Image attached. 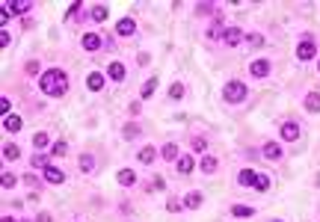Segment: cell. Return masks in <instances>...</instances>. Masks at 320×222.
Listing matches in <instances>:
<instances>
[{
  "label": "cell",
  "mask_w": 320,
  "mask_h": 222,
  "mask_svg": "<svg viewBox=\"0 0 320 222\" xmlns=\"http://www.w3.org/2000/svg\"><path fill=\"white\" fill-rule=\"evenodd\" d=\"M39 86H42V92H45V95H50V98H62V95L68 92V74H65L62 68H47V71L39 77Z\"/></svg>",
  "instance_id": "obj_1"
},
{
  "label": "cell",
  "mask_w": 320,
  "mask_h": 222,
  "mask_svg": "<svg viewBox=\"0 0 320 222\" xmlns=\"http://www.w3.org/2000/svg\"><path fill=\"white\" fill-rule=\"evenodd\" d=\"M246 95H249V89H246V83H243V80H229V83L223 86V98H226V104H243V101H246Z\"/></svg>",
  "instance_id": "obj_2"
},
{
  "label": "cell",
  "mask_w": 320,
  "mask_h": 222,
  "mask_svg": "<svg viewBox=\"0 0 320 222\" xmlns=\"http://www.w3.org/2000/svg\"><path fill=\"white\" fill-rule=\"evenodd\" d=\"M315 50H318V44H315V39H312V36H306V39L300 42V47H297V59H303V62H309V59H315Z\"/></svg>",
  "instance_id": "obj_3"
},
{
  "label": "cell",
  "mask_w": 320,
  "mask_h": 222,
  "mask_svg": "<svg viewBox=\"0 0 320 222\" xmlns=\"http://www.w3.org/2000/svg\"><path fill=\"white\" fill-rule=\"evenodd\" d=\"M270 71H273V62H270V59H255V62L249 65V74H252L255 80H264V77H270Z\"/></svg>",
  "instance_id": "obj_4"
},
{
  "label": "cell",
  "mask_w": 320,
  "mask_h": 222,
  "mask_svg": "<svg viewBox=\"0 0 320 222\" xmlns=\"http://www.w3.org/2000/svg\"><path fill=\"white\" fill-rule=\"evenodd\" d=\"M243 39H246V36H243V30H240V27H229V30L223 33V42H226L229 47H237Z\"/></svg>",
  "instance_id": "obj_5"
},
{
  "label": "cell",
  "mask_w": 320,
  "mask_h": 222,
  "mask_svg": "<svg viewBox=\"0 0 320 222\" xmlns=\"http://www.w3.org/2000/svg\"><path fill=\"white\" fill-rule=\"evenodd\" d=\"M282 139H285V142H297V139H300V125H297L294 119L282 125Z\"/></svg>",
  "instance_id": "obj_6"
},
{
  "label": "cell",
  "mask_w": 320,
  "mask_h": 222,
  "mask_svg": "<svg viewBox=\"0 0 320 222\" xmlns=\"http://www.w3.org/2000/svg\"><path fill=\"white\" fill-rule=\"evenodd\" d=\"M80 44H83V50L95 53V50H101V36H98V33H86V36L80 39Z\"/></svg>",
  "instance_id": "obj_7"
},
{
  "label": "cell",
  "mask_w": 320,
  "mask_h": 222,
  "mask_svg": "<svg viewBox=\"0 0 320 222\" xmlns=\"http://www.w3.org/2000/svg\"><path fill=\"white\" fill-rule=\"evenodd\" d=\"M261 154H264L267 160H282V145H279V142H264Z\"/></svg>",
  "instance_id": "obj_8"
},
{
  "label": "cell",
  "mask_w": 320,
  "mask_h": 222,
  "mask_svg": "<svg viewBox=\"0 0 320 222\" xmlns=\"http://www.w3.org/2000/svg\"><path fill=\"white\" fill-rule=\"evenodd\" d=\"M45 181H47V184H62V181H65V172H62V169H56V166L50 163V166L45 169Z\"/></svg>",
  "instance_id": "obj_9"
},
{
  "label": "cell",
  "mask_w": 320,
  "mask_h": 222,
  "mask_svg": "<svg viewBox=\"0 0 320 222\" xmlns=\"http://www.w3.org/2000/svg\"><path fill=\"white\" fill-rule=\"evenodd\" d=\"M107 74H110V80H116V83H122V80L128 77V71H125V65H122V62H110Z\"/></svg>",
  "instance_id": "obj_10"
},
{
  "label": "cell",
  "mask_w": 320,
  "mask_h": 222,
  "mask_svg": "<svg viewBox=\"0 0 320 222\" xmlns=\"http://www.w3.org/2000/svg\"><path fill=\"white\" fill-rule=\"evenodd\" d=\"M104 83H107V80H104V74H101V71H92V74L86 77V86H89L92 92H101V89H104Z\"/></svg>",
  "instance_id": "obj_11"
},
{
  "label": "cell",
  "mask_w": 320,
  "mask_h": 222,
  "mask_svg": "<svg viewBox=\"0 0 320 222\" xmlns=\"http://www.w3.org/2000/svg\"><path fill=\"white\" fill-rule=\"evenodd\" d=\"M6 9H9L12 15H24V12H30V0H9Z\"/></svg>",
  "instance_id": "obj_12"
},
{
  "label": "cell",
  "mask_w": 320,
  "mask_h": 222,
  "mask_svg": "<svg viewBox=\"0 0 320 222\" xmlns=\"http://www.w3.org/2000/svg\"><path fill=\"white\" fill-rule=\"evenodd\" d=\"M134 30H137L134 18H122V21L116 24V33H119V36H134Z\"/></svg>",
  "instance_id": "obj_13"
},
{
  "label": "cell",
  "mask_w": 320,
  "mask_h": 222,
  "mask_svg": "<svg viewBox=\"0 0 320 222\" xmlns=\"http://www.w3.org/2000/svg\"><path fill=\"white\" fill-rule=\"evenodd\" d=\"M18 157H21V148H18L15 142H6V145H3V160H9V163H15Z\"/></svg>",
  "instance_id": "obj_14"
},
{
  "label": "cell",
  "mask_w": 320,
  "mask_h": 222,
  "mask_svg": "<svg viewBox=\"0 0 320 222\" xmlns=\"http://www.w3.org/2000/svg\"><path fill=\"white\" fill-rule=\"evenodd\" d=\"M160 157H163L166 163L178 160V157H181V154H178V145H175V142H166V145H163V151H160Z\"/></svg>",
  "instance_id": "obj_15"
},
{
  "label": "cell",
  "mask_w": 320,
  "mask_h": 222,
  "mask_svg": "<svg viewBox=\"0 0 320 222\" xmlns=\"http://www.w3.org/2000/svg\"><path fill=\"white\" fill-rule=\"evenodd\" d=\"M237 184L240 187H249V184L255 187V169H240L237 172Z\"/></svg>",
  "instance_id": "obj_16"
},
{
  "label": "cell",
  "mask_w": 320,
  "mask_h": 222,
  "mask_svg": "<svg viewBox=\"0 0 320 222\" xmlns=\"http://www.w3.org/2000/svg\"><path fill=\"white\" fill-rule=\"evenodd\" d=\"M137 157H139V163L151 166V163H154V157H157V151H154L151 145H145V148H139V154H137Z\"/></svg>",
  "instance_id": "obj_17"
},
{
  "label": "cell",
  "mask_w": 320,
  "mask_h": 222,
  "mask_svg": "<svg viewBox=\"0 0 320 222\" xmlns=\"http://www.w3.org/2000/svg\"><path fill=\"white\" fill-rule=\"evenodd\" d=\"M80 172L83 175H92L95 172V157L92 154H80Z\"/></svg>",
  "instance_id": "obj_18"
},
{
  "label": "cell",
  "mask_w": 320,
  "mask_h": 222,
  "mask_svg": "<svg viewBox=\"0 0 320 222\" xmlns=\"http://www.w3.org/2000/svg\"><path fill=\"white\" fill-rule=\"evenodd\" d=\"M193 166H196V160H193L190 154L178 157V172H181V175H190V172H193Z\"/></svg>",
  "instance_id": "obj_19"
},
{
  "label": "cell",
  "mask_w": 320,
  "mask_h": 222,
  "mask_svg": "<svg viewBox=\"0 0 320 222\" xmlns=\"http://www.w3.org/2000/svg\"><path fill=\"white\" fill-rule=\"evenodd\" d=\"M202 202H205V196H202L199 190H193V193H187V199H184V208H202Z\"/></svg>",
  "instance_id": "obj_20"
},
{
  "label": "cell",
  "mask_w": 320,
  "mask_h": 222,
  "mask_svg": "<svg viewBox=\"0 0 320 222\" xmlns=\"http://www.w3.org/2000/svg\"><path fill=\"white\" fill-rule=\"evenodd\" d=\"M231 217H237V220L255 217V208H249V205H234V208H231Z\"/></svg>",
  "instance_id": "obj_21"
},
{
  "label": "cell",
  "mask_w": 320,
  "mask_h": 222,
  "mask_svg": "<svg viewBox=\"0 0 320 222\" xmlns=\"http://www.w3.org/2000/svg\"><path fill=\"white\" fill-rule=\"evenodd\" d=\"M306 110L309 113H320V92H309L306 95Z\"/></svg>",
  "instance_id": "obj_22"
},
{
  "label": "cell",
  "mask_w": 320,
  "mask_h": 222,
  "mask_svg": "<svg viewBox=\"0 0 320 222\" xmlns=\"http://www.w3.org/2000/svg\"><path fill=\"white\" fill-rule=\"evenodd\" d=\"M199 169H202L205 175H214V172H217V157H202Z\"/></svg>",
  "instance_id": "obj_23"
},
{
  "label": "cell",
  "mask_w": 320,
  "mask_h": 222,
  "mask_svg": "<svg viewBox=\"0 0 320 222\" xmlns=\"http://www.w3.org/2000/svg\"><path fill=\"white\" fill-rule=\"evenodd\" d=\"M116 181H119V184H122V187H131V184H134V181H137V175H134V172H131V169H122V172H119V175H116Z\"/></svg>",
  "instance_id": "obj_24"
},
{
  "label": "cell",
  "mask_w": 320,
  "mask_h": 222,
  "mask_svg": "<svg viewBox=\"0 0 320 222\" xmlns=\"http://www.w3.org/2000/svg\"><path fill=\"white\" fill-rule=\"evenodd\" d=\"M154 89H157V77H148V80H145V83H142V98H145V101H148V98H151V95H154Z\"/></svg>",
  "instance_id": "obj_25"
},
{
  "label": "cell",
  "mask_w": 320,
  "mask_h": 222,
  "mask_svg": "<svg viewBox=\"0 0 320 222\" xmlns=\"http://www.w3.org/2000/svg\"><path fill=\"white\" fill-rule=\"evenodd\" d=\"M3 128H6V131H12V133H15V131H21V116H6V119H3Z\"/></svg>",
  "instance_id": "obj_26"
},
{
  "label": "cell",
  "mask_w": 320,
  "mask_h": 222,
  "mask_svg": "<svg viewBox=\"0 0 320 222\" xmlns=\"http://www.w3.org/2000/svg\"><path fill=\"white\" fill-rule=\"evenodd\" d=\"M190 148H193V154H205V151H208V142H205V136H193Z\"/></svg>",
  "instance_id": "obj_27"
},
{
  "label": "cell",
  "mask_w": 320,
  "mask_h": 222,
  "mask_svg": "<svg viewBox=\"0 0 320 222\" xmlns=\"http://www.w3.org/2000/svg\"><path fill=\"white\" fill-rule=\"evenodd\" d=\"M169 98H172V101H181V98H184V83H172V86H169Z\"/></svg>",
  "instance_id": "obj_28"
},
{
  "label": "cell",
  "mask_w": 320,
  "mask_h": 222,
  "mask_svg": "<svg viewBox=\"0 0 320 222\" xmlns=\"http://www.w3.org/2000/svg\"><path fill=\"white\" fill-rule=\"evenodd\" d=\"M255 190L258 193H267L270 190V178L267 175H255Z\"/></svg>",
  "instance_id": "obj_29"
},
{
  "label": "cell",
  "mask_w": 320,
  "mask_h": 222,
  "mask_svg": "<svg viewBox=\"0 0 320 222\" xmlns=\"http://www.w3.org/2000/svg\"><path fill=\"white\" fill-rule=\"evenodd\" d=\"M33 145H36L39 151H42V148H47V145H50V139H47V133H36V136H33Z\"/></svg>",
  "instance_id": "obj_30"
},
{
  "label": "cell",
  "mask_w": 320,
  "mask_h": 222,
  "mask_svg": "<svg viewBox=\"0 0 320 222\" xmlns=\"http://www.w3.org/2000/svg\"><path fill=\"white\" fill-rule=\"evenodd\" d=\"M15 181H18V178H15L12 172H3V178H0V187H3V190H12V187H15Z\"/></svg>",
  "instance_id": "obj_31"
},
{
  "label": "cell",
  "mask_w": 320,
  "mask_h": 222,
  "mask_svg": "<svg viewBox=\"0 0 320 222\" xmlns=\"http://www.w3.org/2000/svg\"><path fill=\"white\" fill-rule=\"evenodd\" d=\"M107 15H110V12H107V6H95V9H92V18H95L98 24H101V21H107Z\"/></svg>",
  "instance_id": "obj_32"
},
{
  "label": "cell",
  "mask_w": 320,
  "mask_h": 222,
  "mask_svg": "<svg viewBox=\"0 0 320 222\" xmlns=\"http://www.w3.org/2000/svg\"><path fill=\"white\" fill-rule=\"evenodd\" d=\"M9 110H12V98H6V95H3V98H0V113H3V119H6V116H12Z\"/></svg>",
  "instance_id": "obj_33"
},
{
  "label": "cell",
  "mask_w": 320,
  "mask_h": 222,
  "mask_svg": "<svg viewBox=\"0 0 320 222\" xmlns=\"http://www.w3.org/2000/svg\"><path fill=\"white\" fill-rule=\"evenodd\" d=\"M50 151H53L56 157H62V154L68 151V142H53V145H50Z\"/></svg>",
  "instance_id": "obj_34"
},
{
  "label": "cell",
  "mask_w": 320,
  "mask_h": 222,
  "mask_svg": "<svg viewBox=\"0 0 320 222\" xmlns=\"http://www.w3.org/2000/svg\"><path fill=\"white\" fill-rule=\"evenodd\" d=\"M33 166H36V169H47L50 163H47V157H45V154H36V157H33Z\"/></svg>",
  "instance_id": "obj_35"
},
{
  "label": "cell",
  "mask_w": 320,
  "mask_h": 222,
  "mask_svg": "<svg viewBox=\"0 0 320 222\" xmlns=\"http://www.w3.org/2000/svg\"><path fill=\"white\" fill-rule=\"evenodd\" d=\"M181 208H184V202H178V199H169V202H166V211H169V214H178Z\"/></svg>",
  "instance_id": "obj_36"
},
{
  "label": "cell",
  "mask_w": 320,
  "mask_h": 222,
  "mask_svg": "<svg viewBox=\"0 0 320 222\" xmlns=\"http://www.w3.org/2000/svg\"><path fill=\"white\" fill-rule=\"evenodd\" d=\"M246 42H249V44H255V47H261V44H264V36L252 33V36H246Z\"/></svg>",
  "instance_id": "obj_37"
},
{
  "label": "cell",
  "mask_w": 320,
  "mask_h": 222,
  "mask_svg": "<svg viewBox=\"0 0 320 222\" xmlns=\"http://www.w3.org/2000/svg\"><path fill=\"white\" fill-rule=\"evenodd\" d=\"M24 71H27V74H39V62H36V59H30V62L24 65Z\"/></svg>",
  "instance_id": "obj_38"
},
{
  "label": "cell",
  "mask_w": 320,
  "mask_h": 222,
  "mask_svg": "<svg viewBox=\"0 0 320 222\" xmlns=\"http://www.w3.org/2000/svg\"><path fill=\"white\" fill-rule=\"evenodd\" d=\"M137 133H139V128H137V125H128V128H125V136H128V139H134Z\"/></svg>",
  "instance_id": "obj_39"
},
{
  "label": "cell",
  "mask_w": 320,
  "mask_h": 222,
  "mask_svg": "<svg viewBox=\"0 0 320 222\" xmlns=\"http://www.w3.org/2000/svg\"><path fill=\"white\" fill-rule=\"evenodd\" d=\"M9 18H12V12L3 6V9H0V21H3V27H6V21H9Z\"/></svg>",
  "instance_id": "obj_40"
},
{
  "label": "cell",
  "mask_w": 320,
  "mask_h": 222,
  "mask_svg": "<svg viewBox=\"0 0 320 222\" xmlns=\"http://www.w3.org/2000/svg\"><path fill=\"white\" fill-rule=\"evenodd\" d=\"M9 42H12V39H9V33L3 30V33H0V44H3V47H9Z\"/></svg>",
  "instance_id": "obj_41"
},
{
  "label": "cell",
  "mask_w": 320,
  "mask_h": 222,
  "mask_svg": "<svg viewBox=\"0 0 320 222\" xmlns=\"http://www.w3.org/2000/svg\"><path fill=\"white\" fill-rule=\"evenodd\" d=\"M39 222H50V214H39Z\"/></svg>",
  "instance_id": "obj_42"
},
{
  "label": "cell",
  "mask_w": 320,
  "mask_h": 222,
  "mask_svg": "<svg viewBox=\"0 0 320 222\" xmlns=\"http://www.w3.org/2000/svg\"><path fill=\"white\" fill-rule=\"evenodd\" d=\"M3 222H18L15 217H3Z\"/></svg>",
  "instance_id": "obj_43"
},
{
  "label": "cell",
  "mask_w": 320,
  "mask_h": 222,
  "mask_svg": "<svg viewBox=\"0 0 320 222\" xmlns=\"http://www.w3.org/2000/svg\"><path fill=\"white\" fill-rule=\"evenodd\" d=\"M267 222H282V220H267Z\"/></svg>",
  "instance_id": "obj_44"
},
{
  "label": "cell",
  "mask_w": 320,
  "mask_h": 222,
  "mask_svg": "<svg viewBox=\"0 0 320 222\" xmlns=\"http://www.w3.org/2000/svg\"><path fill=\"white\" fill-rule=\"evenodd\" d=\"M318 71H320V59H318Z\"/></svg>",
  "instance_id": "obj_45"
}]
</instances>
